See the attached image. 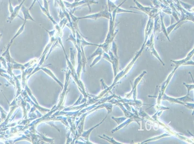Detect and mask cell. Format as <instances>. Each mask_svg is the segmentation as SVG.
I'll return each mask as SVG.
<instances>
[{"label": "cell", "mask_w": 194, "mask_h": 144, "mask_svg": "<svg viewBox=\"0 0 194 144\" xmlns=\"http://www.w3.org/2000/svg\"><path fill=\"white\" fill-rule=\"evenodd\" d=\"M145 43H146V42L144 41V43L143 44V46L142 47L141 50L137 53V54H136V56L133 58L132 61L129 63L128 65L125 67V68L123 70L121 71L120 73L117 74V76H115V79H114V80H113L112 84L111 86H110L112 89L114 87V86H115L116 84L120 83V82H118V81L119 80H120V79H122L124 76H126V74H128L129 72L130 71V70L131 69L132 67H133V65H134V64L135 63L136 61L138 58L140 56L141 54H142V51H143V50L144 47H145Z\"/></svg>", "instance_id": "obj_1"}, {"label": "cell", "mask_w": 194, "mask_h": 144, "mask_svg": "<svg viewBox=\"0 0 194 144\" xmlns=\"http://www.w3.org/2000/svg\"><path fill=\"white\" fill-rule=\"evenodd\" d=\"M70 14L71 18L73 20V22L76 23L77 22H78L79 20L82 19H91L95 20H96L100 18H104L107 19H110L111 15V13L109 12L108 8L106 7L104 10L100 11L99 13L90 14V15H86V16H83V17H81V18L75 17L72 14Z\"/></svg>", "instance_id": "obj_2"}, {"label": "cell", "mask_w": 194, "mask_h": 144, "mask_svg": "<svg viewBox=\"0 0 194 144\" xmlns=\"http://www.w3.org/2000/svg\"><path fill=\"white\" fill-rule=\"evenodd\" d=\"M177 68L175 67L174 70L171 72V73L169 75L168 77H167V79L165 80V81L162 84L161 86L160 87V90H159V95L157 97V105H159L161 101L162 97L163 95L165 93V90H166V88L168 87V84H169L171 80V78H172V76L174 74L176 70L177 69Z\"/></svg>", "instance_id": "obj_3"}, {"label": "cell", "mask_w": 194, "mask_h": 144, "mask_svg": "<svg viewBox=\"0 0 194 144\" xmlns=\"http://www.w3.org/2000/svg\"><path fill=\"white\" fill-rule=\"evenodd\" d=\"M114 98L116 99V101L118 102H120L122 104H128L129 105H132L133 106L141 108L143 105H150L149 104H144L143 101L140 100H131V99H123L121 98V97L117 96L115 95Z\"/></svg>", "instance_id": "obj_4"}, {"label": "cell", "mask_w": 194, "mask_h": 144, "mask_svg": "<svg viewBox=\"0 0 194 144\" xmlns=\"http://www.w3.org/2000/svg\"><path fill=\"white\" fill-rule=\"evenodd\" d=\"M147 74V72L145 71L143 72V73L138 76L135 80H134V84H133V86H132V89L131 90V92L130 93H128L126 95V97L127 99H130L131 98V97H132L133 100H137V88L138 85L139 83L140 82L141 80L143 77L145 76L146 74Z\"/></svg>", "instance_id": "obj_5"}, {"label": "cell", "mask_w": 194, "mask_h": 144, "mask_svg": "<svg viewBox=\"0 0 194 144\" xmlns=\"http://www.w3.org/2000/svg\"><path fill=\"white\" fill-rule=\"evenodd\" d=\"M143 118H141L139 117V113H137L135 115H134L133 117H130V118H128V119H126V120L125 121L123 122H122L121 124L118 125L117 127L116 128L113 129L112 131V133H113L116 132L117 131H118L120 129H122V128H123L124 127L126 126V125H128L129 124L131 123L132 121H136L137 122V124L139 125H140L139 122L141 121H142L143 120Z\"/></svg>", "instance_id": "obj_6"}, {"label": "cell", "mask_w": 194, "mask_h": 144, "mask_svg": "<svg viewBox=\"0 0 194 144\" xmlns=\"http://www.w3.org/2000/svg\"><path fill=\"white\" fill-rule=\"evenodd\" d=\"M146 46L148 47L151 53L160 61V63H161L163 66H165V64L163 63L161 59L160 58L158 53H157V51H156V50L154 48V34H153V33H152L151 35H150L149 37L148 38L147 41L145 43V46Z\"/></svg>", "instance_id": "obj_7"}, {"label": "cell", "mask_w": 194, "mask_h": 144, "mask_svg": "<svg viewBox=\"0 0 194 144\" xmlns=\"http://www.w3.org/2000/svg\"><path fill=\"white\" fill-rule=\"evenodd\" d=\"M25 1L26 0H23L22 2H21L20 5L16 6L15 7L13 8L12 6V4H11V0H9V11H10V16L9 19H8V20L7 21L8 22L11 23L12 21L15 18H16V16H18L19 15L20 10L22 7V6L24 4Z\"/></svg>", "instance_id": "obj_8"}, {"label": "cell", "mask_w": 194, "mask_h": 144, "mask_svg": "<svg viewBox=\"0 0 194 144\" xmlns=\"http://www.w3.org/2000/svg\"><path fill=\"white\" fill-rule=\"evenodd\" d=\"M161 101H168L170 102V103H178V104L183 105L185 107L189 109H194V103L182 102L181 101L177 100L176 98H171V97L168 96L165 93H164L162 97Z\"/></svg>", "instance_id": "obj_9"}, {"label": "cell", "mask_w": 194, "mask_h": 144, "mask_svg": "<svg viewBox=\"0 0 194 144\" xmlns=\"http://www.w3.org/2000/svg\"><path fill=\"white\" fill-rule=\"evenodd\" d=\"M64 2L67 8H73L76 7L78 6H81V5L87 3V6L90 8V11H91L90 5H91L92 3H98V2L95 1V0H82L77 3L73 2V3H70L69 2L65 1Z\"/></svg>", "instance_id": "obj_10"}, {"label": "cell", "mask_w": 194, "mask_h": 144, "mask_svg": "<svg viewBox=\"0 0 194 144\" xmlns=\"http://www.w3.org/2000/svg\"><path fill=\"white\" fill-rule=\"evenodd\" d=\"M134 2L135 3L137 7L138 8L137 9L143 11L145 13L149 15L151 18H153V15H155L156 12L157 11V9H153L151 7H145L143 6L140 3H139L136 0H134Z\"/></svg>", "instance_id": "obj_11"}, {"label": "cell", "mask_w": 194, "mask_h": 144, "mask_svg": "<svg viewBox=\"0 0 194 144\" xmlns=\"http://www.w3.org/2000/svg\"><path fill=\"white\" fill-rule=\"evenodd\" d=\"M43 1H44V7L42 6L40 3L39 2L38 0L37 1V2H38L39 3V5L42 11H43V13L47 16V18L52 22L53 24L55 26H56V25H58V24H57V22L54 20V19H53L51 15H50V13H49V8H48V2H47V0H43Z\"/></svg>", "instance_id": "obj_12"}, {"label": "cell", "mask_w": 194, "mask_h": 144, "mask_svg": "<svg viewBox=\"0 0 194 144\" xmlns=\"http://www.w3.org/2000/svg\"><path fill=\"white\" fill-rule=\"evenodd\" d=\"M194 49L192 50L188 54H187V57L183 59V60H179V61H174V60H171V62L174 63L175 64V67H176L178 68L180 66L182 65H185V64L187 61L191 60V58L194 56Z\"/></svg>", "instance_id": "obj_13"}, {"label": "cell", "mask_w": 194, "mask_h": 144, "mask_svg": "<svg viewBox=\"0 0 194 144\" xmlns=\"http://www.w3.org/2000/svg\"><path fill=\"white\" fill-rule=\"evenodd\" d=\"M107 115H108V114H107V115H106L105 117L104 118L103 120L101 122H99V124H97V125H96L95 126L92 127V128H90L89 130H87V131H84V132H83L82 133V134H81V137H83V138H85V141H86V142H88V143H90V144H92V143H90V142L89 141V140H88V138H89V137H90V134L92 131L94 130L95 128H96L97 127L99 126V125L103 124L104 121L106 119V118H107Z\"/></svg>", "instance_id": "obj_14"}, {"label": "cell", "mask_w": 194, "mask_h": 144, "mask_svg": "<svg viewBox=\"0 0 194 144\" xmlns=\"http://www.w3.org/2000/svg\"><path fill=\"white\" fill-rule=\"evenodd\" d=\"M21 10L22 11V14L24 15V21H27L28 20H32L33 21L35 22L34 19L31 16V14H29V10L27 9L24 5L22 6V7L21 8Z\"/></svg>", "instance_id": "obj_15"}, {"label": "cell", "mask_w": 194, "mask_h": 144, "mask_svg": "<svg viewBox=\"0 0 194 144\" xmlns=\"http://www.w3.org/2000/svg\"><path fill=\"white\" fill-rule=\"evenodd\" d=\"M41 69L42 70L44 71L45 73L48 74V75H49V76H50L55 81H56L60 84V86H61L62 88H63V84H62L59 81V79L55 76L54 74L52 73V72L50 70L46 68H41Z\"/></svg>", "instance_id": "obj_16"}, {"label": "cell", "mask_w": 194, "mask_h": 144, "mask_svg": "<svg viewBox=\"0 0 194 144\" xmlns=\"http://www.w3.org/2000/svg\"><path fill=\"white\" fill-rule=\"evenodd\" d=\"M100 138L103 139L105 140L106 141H108V142L112 143V144H123V143H120V142H117L113 138H110V137H108L106 134H103V137H101V136H98Z\"/></svg>", "instance_id": "obj_17"}, {"label": "cell", "mask_w": 194, "mask_h": 144, "mask_svg": "<svg viewBox=\"0 0 194 144\" xmlns=\"http://www.w3.org/2000/svg\"><path fill=\"white\" fill-rule=\"evenodd\" d=\"M104 52V51L103 48H101L100 47L98 46V48H97V50L95 51L94 53L92 54L91 56H90L88 59V60H90V59L92 58L93 57H94V56H102Z\"/></svg>", "instance_id": "obj_18"}, {"label": "cell", "mask_w": 194, "mask_h": 144, "mask_svg": "<svg viewBox=\"0 0 194 144\" xmlns=\"http://www.w3.org/2000/svg\"><path fill=\"white\" fill-rule=\"evenodd\" d=\"M27 21H24V23L22 24V26H21V27H20V29H19V31H18V32H16V33L15 34V35L14 37L12 39H11V41H10V43H9L12 44V42L13 41V40L15 39V38L16 37H18L19 35L20 34L22 33L23 32V31H24V28H25V25H26V24Z\"/></svg>", "instance_id": "obj_19"}, {"label": "cell", "mask_w": 194, "mask_h": 144, "mask_svg": "<svg viewBox=\"0 0 194 144\" xmlns=\"http://www.w3.org/2000/svg\"><path fill=\"white\" fill-rule=\"evenodd\" d=\"M170 134H161V135H159L158 137H155V138H152L151 139H149L146 140L145 141H143V142L141 143V144H143V143H146V142H150V141H155L159 139L162 138H165V137H170Z\"/></svg>", "instance_id": "obj_20"}, {"label": "cell", "mask_w": 194, "mask_h": 144, "mask_svg": "<svg viewBox=\"0 0 194 144\" xmlns=\"http://www.w3.org/2000/svg\"><path fill=\"white\" fill-rule=\"evenodd\" d=\"M176 99L183 102H188L189 101L194 102V99L190 97V95H187L185 96L181 97V98H176Z\"/></svg>", "instance_id": "obj_21"}, {"label": "cell", "mask_w": 194, "mask_h": 144, "mask_svg": "<svg viewBox=\"0 0 194 144\" xmlns=\"http://www.w3.org/2000/svg\"><path fill=\"white\" fill-rule=\"evenodd\" d=\"M112 119L113 120L115 121L116 122H117V124L118 125H119L120 124H121L122 122L124 121H125L128 118H126V117H118V118H116V117H113V116H112L111 117Z\"/></svg>", "instance_id": "obj_22"}, {"label": "cell", "mask_w": 194, "mask_h": 144, "mask_svg": "<svg viewBox=\"0 0 194 144\" xmlns=\"http://www.w3.org/2000/svg\"><path fill=\"white\" fill-rule=\"evenodd\" d=\"M183 84L186 88H187V95H190V91L191 90H194V84H187L183 83Z\"/></svg>", "instance_id": "obj_23"}, {"label": "cell", "mask_w": 194, "mask_h": 144, "mask_svg": "<svg viewBox=\"0 0 194 144\" xmlns=\"http://www.w3.org/2000/svg\"><path fill=\"white\" fill-rule=\"evenodd\" d=\"M160 16H161V19L162 31H163V32L165 34V36H166V37H167L168 40H169L170 41V39L169 37L168 36V34H167L166 29L165 28V27H164V26L163 22V18H162V15H160Z\"/></svg>", "instance_id": "obj_24"}, {"label": "cell", "mask_w": 194, "mask_h": 144, "mask_svg": "<svg viewBox=\"0 0 194 144\" xmlns=\"http://www.w3.org/2000/svg\"><path fill=\"white\" fill-rule=\"evenodd\" d=\"M102 56H98L96 58L94 59V61L93 62V63H92L90 65V67H93V66H94L95 64H97V63H98L100 60H101V58H102Z\"/></svg>", "instance_id": "obj_25"}, {"label": "cell", "mask_w": 194, "mask_h": 144, "mask_svg": "<svg viewBox=\"0 0 194 144\" xmlns=\"http://www.w3.org/2000/svg\"><path fill=\"white\" fill-rule=\"evenodd\" d=\"M102 56H103V57L104 58V59L105 60H107V61H108V62H110V63L112 64V62L111 60L110 57L109 56L108 53H106V52H104L103 55H102Z\"/></svg>", "instance_id": "obj_26"}, {"label": "cell", "mask_w": 194, "mask_h": 144, "mask_svg": "<svg viewBox=\"0 0 194 144\" xmlns=\"http://www.w3.org/2000/svg\"><path fill=\"white\" fill-rule=\"evenodd\" d=\"M38 1V0H34V1H33V3H32V6H30V7L29 8V10H31V9H32V7H33V6H34L35 2H36V1Z\"/></svg>", "instance_id": "obj_27"}, {"label": "cell", "mask_w": 194, "mask_h": 144, "mask_svg": "<svg viewBox=\"0 0 194 144\" xmlns=\"http://www.w3.org/2000/svg\"><path fill=\"white\" fill-rule=\"evenodd\" d=\"M82 0H74V3H77V2H79L80 1H81Z\"/></svg>", "instance_id": "obj_28"}, {"label": "cell", "mask_w": 194, "mask_h": 144, "mask_svg": "<svg viewBox=\"0 0 194 144\" xmlns=\"http://www.w3.org/2000/svg\"><path fill=\"white\" fill-rule=\"evenodd\" d=\"M2 34H0V39H1V38L2 37Z\"/></svg>", "instance_id": "obj_29"}]
</instances>
